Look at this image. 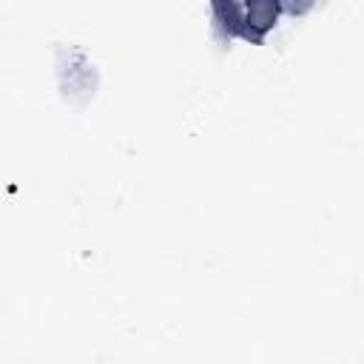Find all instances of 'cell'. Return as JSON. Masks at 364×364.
I'll use <instances>...</instances> for the list:
<instances>
[{
  "instance_id": "cell-1",
  "label": "cell",
  "mask_w": 364,
  "mask_h": 364,
  "mask_svg": "<svg viewBox=\"0 0 364 364\" xmlns=\"http://www.w3.org/2000/svg\"><path fill=\"white\" fill-rule=\"evenodd\" d=\"M276 17V0H250V14L247 20L253 26H259V31H264Z\"/></svg>"
}]
</instances>
